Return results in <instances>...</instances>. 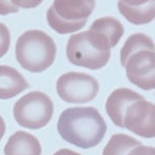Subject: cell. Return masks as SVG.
<instances>
[{"mask_svg": "<svg viewBox=\"0 0 155 155\" xmlns=\"http://www.w3.org/2000/svg\"><path fill=\"white\" fill-rule=\"evenodd\" d=\"M60 137L82 149L97 146L107 132V123L93 107H76L64 110L57 122Z\"/></svg>", "mask_w": 155, "mask_h": 155, "instance_id": "cell-1", "label": "cell"}, {"mask_svg": "<svg viewBox=\"0 0 155 155\" xmlns=\"http://www.w3.org/2000/svg\"><path fill=\"white\" fill-rule=\"evenodd\" d=\"M111 49L106 36L88 30L69 37L66 56L74 65L96 71L107 64Z\"/></svg>", "mask_w": 155, "mask_h": 155, "instance_id": "cell-2", "label": "cell"}, {"mask_svg": "<svg viewBox=\"0 0 155 155\" xmlns=\"http://www.w3.org/2000/svg\"><path fill=\"white\" fill-rule=\"evenodd\" d=\"M56 45L48 33L41 30L25 31L17 41L16 58L24 69L41 72L54 63Z\"/></svg>", "mask_w": 155, "mask_h": 155, "instance_id": "cell-3", "label": "cell"}, {"mask_svg": "<svg viewBox=\"0 0 155 155\" xmlns=\"http://www.w3.org/2000/svg\"><path fill=\"white\" fill-rule=\"evenodd\" d=\"M95 1H54L47 11V21L57 33L67 34L82 29L93 12Z\"/></svg>", "mask_w": 155, "mask_h": 155, "instance_id": "cell-4", "label": "cell"}, {"mask_svg": "<svg viewBox=\"0 0 155 155\" xmlns=\"http://www.w3.org/2000/svg\"><path fill=\"white\" fill-rule=\"evenodd\" d=\"M12 113L20 126L39 129L51 121L54 104L47 94L41 91H32L22 96L15 104Z\"/></svg>", "mask_w": 155, "mask_h": 155, "instance_id": "cell-5", "label": "cell"}, {"mask_svg": "<svg viewBox=\"0 0 155 155\" xmlns=\"http://www.w3.org/2000/svg\"><path fill=\"white\" fill-rule=\"evenodd\" d=\"M56 89L63 101L68 104H85L95 98L99 85L95 78L88 74L71 71L58 78Z\"/></svg>", "mask_w": 155, "mask_h": 155, "instance_id": "cell-6", "label": "cell"}, {"mask_svg": "<svg viewBox=\"0 0 155 155\" xmlns=\"http://www.w3.org/2000/svg\"><path fill=\"white\" fill-rule=\"evenodd\" d=\"M124 67L129 82L143 90L155 88V53L142 50L126 60Z\"/></svg>", "mask_w": 155, "mask_h": 155, "instance_id": "cell-7", "label": "cell"}, {"mask_svg": "<svg viewBox=\"0 0 155 155\" xmlns=\"http://www.w3.org/2000/svg\"><path fill=\"white\" fill-rule=\"evenodd\" d=\"M124 128L140 137H155V107L146 101H137L127 107L123 120Z\"/></svg>", "mask_w": 155, "mask_h": 155, "instance_id": "cell-8", "label": "cell"}, {"mask_svg": "<svg viewBox=\"0 0 155 155\" xmlns=\"http://www.w3.org/2000/svg\"><path fill=\"white\" fill-rule=\"evenodd\" d=\"M145 98L141 94L128 88H118L109 95L106 102V111L112 122L118 127L124 128L123 120L125 112L130 104L143 101Z\"/></svg>", "mask_w": 155, "mask_h": 155, "instance_id": "cell-9", "label": "cell"}, {"mask_svg": "<svg viewBox=\"0 0 155 155\" xmlns=\"http://www.w3.org/2000/svg\"><path fill=\"white\" fill-rule=\"evenodd\" d=\"M118 8L129 23L134 25L148 24L154 20L155 3L148 1H119Z\"/></svg>", "mask_w": 155, "mask_h": 155, "instance_id": "cell-10", "label": "cell"}, {"mask_svg": "<svg viewBox=\"0 0 155 155\" xmlns=\"http://www.w3.org/2000/svg\"><path fill=\"white\" fill-rule=\"evenodd\" d=\"M41 146L33 134L20 130L12 134L4 146V155H41Z\"/></svg>", "mask_w": 155, "mask_h": 155, "instance_id": "cell-11", "label": "cell"}, {"mask_svg": "<svg viewBox=\"0 0 155 155\" xmlns=\"http://www.w3.org/2000/svg\"><path fill=\"white\" fill-rule=\"evenodd\" d=\"M29 88L28 82L14 67L0 65V99H9Z\"/></svg>", "mask_w": 155, "mask_h": 155, "instance_id": "cell-12", "label": "cell"}, {"mask_svg": "<svg viewBox=\"0 0 155 155\" xmlns=\"http://www.w3.org/2000/svg\"><path fill=\"white\" fill-rule=\"evenodd\" d=\"M91 31L106 36L111 48H115L124 33V27L120 21L113 17H104L95 20L90 26Z\"/></svg>", "mask_w": 155, "mask_h": 155, "instance_id": "cell-13", "label": "cell"}, {"mask_svg": "<svg viewBox=\"0 0 155 155\" xmlns=\"http://www.w3.org/2000/svg\"><path fill=\"white\" fill-rule=\"evenodd\" d=\"M142 50H149L154 51V42L151 39V37L144 33H134L131 34L126 41L124 42L121 51H120V61L121 65L124 66L126 60L131 56L132 54L137 53Z\"/></svg>", "mask_w": 155, "mask_h": 155, "instance_id": "cell-14", "label": "cell"}, {"mask_svg": "<svg viewBox=\"0 0 155 155\" xmlns=\"http://www.w3.org/2000/svg\"><path fill=\"white\" fill-rule=\"evenodd\" d=\"M142 145L140 141L125 134H115L111 137L102 155H126L130 150Z\"/></svg>", "mask_w": 155, "mask_h": 155, "instance_id": "cell-15", "label": "cell"}, {"mask_svg": "<svg viewBox=\"0 0 155 155\" xmlns=\"http://www.w3.org/2000/svg\"><path fill=\"white\" fill-rule=\"evenodd\" d=\"M11 46V33L5 24L0 23V58L8 52Z\"/></svg>", "mask_w": 155, "mask_h": 155, "instance_id": "cell-16", "label": "cell"}, {"mask_svg": "<svg viewBox=\"0 0 155 155\" xmlns=\"http://www.w3.org/2000/svg\"><path fill=\"white\" fill-rule=\"evenodd\" d=\"M126 155H155V149L154 147L140 145V146L130 150Z\"/></svg>", "mask_w": 155, "mask_h": 155, "instance_id": "cell-17", "label": "cell"}, {"mask_svg": "<svg viewBox=\"0 0 155 155\" xmlns=\"http://www.w3.org/2000/svg\"><path fill=\"white\" fill-rule=\"evenodd\" d=\"M19 12V8L12 4V1H0V15L16 14Z\"/></svg>", "mask_w": 155, "mask_h": 155, "instance_id": "cell-18", "label": "cell"}, {"mask_svg": "<svg viewBox=\"0 0 155 155\" xmlns=\"http://www.w3.org/2000/svg\"><path fill=\"white\" fill-rule=\"evenodd\" d=\"M15 6L19 5L22 7H33L41 4V1H12Z\"/></svg>", "mask_w": 155, "mask_h": 155, "instance_id": "cell-19", "label": "cell"}, {"mask_svg": "<svg viewBox=\"0 0 155 155\" xmlns=\"http://www.w3.org/2000/svg\"><path fill=\"white\" fill-rule=\"evenodd\" d=\"M53 155H82V154L78 153L76 151H72L71 149L64 148V149H60L58 151H56Z\"/></svg>", "mask_w": 155, "mask_h": 155, "instance_id": "cell-20", "label": "cell"}, {"mask_svg": "<svg viewBox=\"0 0 155 155\" xmlns=\"http://www.w3.org/2000/svg\"><path fill=\"white\" fill-rule=\"evenodd\" d=\"M5 122H4L3 118H2L1 116H0V141L2 140V137H3L4 134H5Z\"/></svg>", "mask_w": 155, "mask_h": 155, "instance_id": "cell-21", "label": "cell"}]
</instances>
